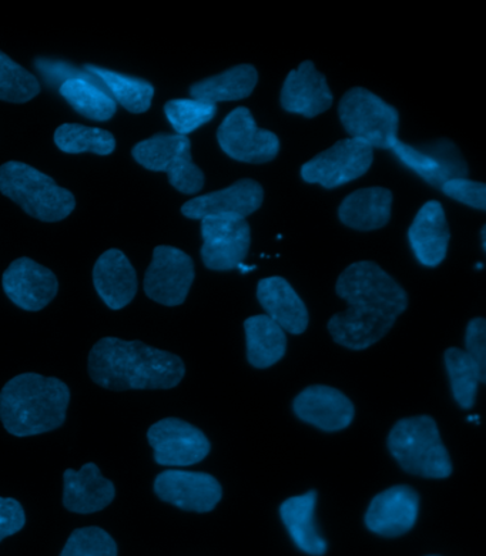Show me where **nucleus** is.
Wrapping results in <instances>:
<instances>
[{
	"mask_svg": "<svg viewBox=\"0 0 486 556\" xmlns=\"http://www.w3.org/2000/svg\"><path fill=\"white\" fill-rule=\"evenodd\" d=\"M335 291L348 308L330 318L329 331L335 343L348 350L379 343L408 307L407 291L372 262L345 268Z\"/></svg>",
	"mask_w": 486,
	"mask_h": 556,
	"instance_id": "nucleus-1",
	"label": "nucleus"
},
{
	"mask_svg": "<svg viewBox=\"0 0 486 556\" xmlns=\"http://www.w3.org/2000/svg\"><path fill=\"white\" fill-rule=\"evenodd\" d=\"M88 368L94 384L111 391L170 390L186 374L179 355L116 337H104L93 345Z\"/></svg>",
	"mask_w": 486,
	"mask_h": 556,
	"instance_id": "nucleus-2",
	"label": "nucleus"
},
{
	"mask_svg": "<svg viewBox=\"0 0 486 556\" xmlns=\"http://www.w3.org/2000/svg\"><path fill=\"white\" fill-rule=\"evenodd\" d=\"M71 390L54 377L25 372L0 391V421L9 434L25 439L57 430L66 421Z\"/></svg>",
	"mask_w": 486,
	"mask_h": 556,
	"instance_id": "nucleus-3",
	"label": "nucleus"
},
{
	"mask_svg": "<svg viewBox=\"0 0 486 556\" xmlns=\"http://www.w3.org/2000/svg\"><path fill=\"white\" fill-rule=\"evenodd\" d=\"M0 193L21 206L30 217L56 223L69 217L76 207L75 195L52 177L21 162L0 166Z\"/></svg>",
	"mask_w": 486,
	"mask_h": 556,
	"instance_id": "nucleus-4",
	"label": "nucleus"
},
{
	"mask_svg": "<svg viewBox=\"0 0 486 556\" xmlns=\"http://www.w3.org/2000/svg\"><path fill=\"white\" fill-rule=\"evenodd\" d=\"M387 444L404 471L431 480H444L452 473L451 458L433 417L399 419L389 432Z\"/></svg>",
	"mask_w": 486,
	"mask_h": 556,
	"instance_id": "nucleus-5",
	"label": "nucleus"
},
{
	"mask_svg": "<svg viewBox=\"0 0 486 556\" xmlns=\"http://www.w3.org/2000/svg\"><path fill=\"white\" fill-rule=\"evenodd\" d=\"M340 121L349 138L364 141L372 149L391 150L398 140L397 109L364 88H354L343 96Z\"/></svg>",
	"mask_w": 486,
	"mask_h": 556,
	"instance_id": "nucleus-6",
	"label": "nucleus"
},
{
	"mask_svg": "<svg viewBox=\"0 0 486 556\" xmlns=\"http://www.w3.org/2000/svg\"><path fill=\"white\" fill-rule=\"evenodd\" d=\"M135 161L150 172H165L169 184L184 194L203 189L204 173L193 163L188 136L157 134L131 149Z\"/></svg>",
	"mask_w": 486,
	"mask_h": 556,
	"instance_id": "nucleus-7",
	"label": "nucleus"
},
{
	"mask_svg": "<svg viewBox=\"0 0 486 556\" xmlns=\"http://www.w3.org/2000/svg\"><path fill=\"white\" fill-rule=\"evenodd\" d=\"M372 162L374 149L364 141L348 138L303 164L302 177L307 184L320 185L329 190L337 189L364 176Z\"/></svg>",
	"mask_w": 486,
	"mask_h": 556,
	"instance_id": "nucleus-8",
	"label": "nucleus"
},
{
	"mask_svg": "<svg viewBox=\"0 0 486 556\" xmlns=\"http://www.w3.org/2000/svg\"><path fill=\"white\" fill-rule=\"evenodd\" d=\"M217 140L227 156L243 163L271 162L280 152L277 135L260 129L247 108L234 109L226 116L217 130Z\"/></svg>",
	"mask_w": 486,
	"mask_h": 556,
	"instance_id": "nucleus-9",
	"label": "nucleus"
},
{
	"mask_svg": "<svg viewBox=\"0 0 486 556\" xmlns=\"http://www.w3.org/2000/svg\"><path fill=\"white\" fill-rule=\"evenodd\" d=\"M192 257L171 245H157L144 276V293L167 307L183 304L194 281Z\"/></svg>",
	"mask_w": 486,
	"mask_h": 556,
	"instance_id": "nucleus-10",
	"label": "nucleus"
},
{
	"mask_svg": "<svg viewBox=\"0 0 486 556\" xmlns=\"http://www.w3.org/2000/svg\"><path fill=\"white\" fill-rule=\"evenodd\" d=\"M154 462L163 467H190L210 453V441L202 430L179 418H165L148 431Z\"/></svg>",
	"mask_w": 486,
	"mask_h": 556,
	"instance_id": "nucleus-11",
	"label": "nucleus"
},
{
	"mask_svg": "<svg viewBox=\"0 0 486 556\" xmlns=\"http://www.w3.org/2000/svg\"><path fill=\"white\" fill-rule=\"evenodd\" d=\"M202 222V258L215 271L239 268L247 257L252 231L245 218L206 217Z\"/></svg>",
	"mask_w": 486,
	"mask_h": 556,
	"instance_id": "nucleus-12",
	"label": "nucleus"
},
{
	"mask_svg": "<svg viewBox=\"0 0 486 556\" xmlns=\"http://www.w3.org/2000/svg\"><path fill=\"white\" fill-rule=\"evenodd\" d=\"M391 150L404 166L437 189L447 181L462 179L470 173L460 150L449 140L434 141L422 148H413L397 140Z\"/></svg>",
	"mask_w": 486,
	"mask_h": 556,
	"instance_id": "nucleus-13",
	"label": "nucleus"
},
{
	"mask_svg": "<svg viewBox=\"0 0 486 556\" xmlns=\"http://www.w3.org/2000/svg\"><path fill=\"white\" fill-rule=\"evenodd\" d=\"M158 500L190 513H210L222 496L220 482L206 472L167 469L154 480Z\"/></svg>",
	"mask_w": 486,
	"mask_h": 556,
	"instance_id": "nucleus-14",
	"label": "nucleus"
},
{
	"mask_svg": "<svg viewBox=\"0 0 486 556\" xmlns=\"http://www.w3.org/2000/svg\"><path fill=\"white\" fill-rule=\"evenodd\" d=\"M4 294L17 307L25 312H40L47 307L59 290L56 276L48 267L35 260L21 257L15 260L3 273Z\"/></svg>",
	"mask_w": 486,
	"mask_h": 556,
	"instance_id": "nucleus-15",
	"label": "nucleus"
},
{
	"mask_svg": "<svg viewBox=\"0 0 486 556\" xmlns=\"http://www.w3.org/2000/svg\"><path fill=\"white\" fill-rule=\"evenodd\" d=\"M418 513V492L408 485H395L375 495L371 501L366 514V526L376 535L397 538L412 530Z\"/></svg>",
	"mask_w": 486,
	"mask_h": 556,
	"instance_id": "nucleus-16",
	"label": "nucleus"
},
{
	"mask_svg": "<svg viewBox=\"0 0 486 556\" xmlns=\"http://www.w3.org/2000/svg\"><path fill=\"white\" fill-rule=\"evenodd\" d=\"M265 200V191L257 181L244 179L213 193L189 200L181 207L184 217L203 220L206 217L245 218L257 212Z\"/></svg>",
	"mask_w": 486,
	"mask_h": 556,
	"instance_id": "nucleus-17",
	"label": "nucleus"
},
{
	"mask_svg": "<svg viewBox=\"0 0 486 556\" xmlns=\"http://www.w3.org/2000/svg\"><path fill=\"white\" fill-rule=\"evenodd\" d=\"M295 416L325 432L345 430L353 422L354 404L340 390L327 386H312L295 396Z\"/></svg>",
	"mask_w": 486,
	"mask_h": 556,
	"instance_id": "nucleus-18",
	"label": "nucleus"
},
{
	"mask_svg": "<svg viewBox=\"0 0 486 556\" xmlns=\"http://www.w3.org/2000/svg\"><path fill=\"white\" fill-rule=\"evenodd\" d=\"M333 100L324 75L310 61L303 62L297 70L290 72L281 90L284 111L304 117H316L329 111Z\"/></svg>",
	"mask_w": 486,
	"mask_h": 556,
	"instance_id": "nucleus-19",
	"label": "nucleus"
},
{
	"mask_svg": "<svg viewBox=\"0 0 486 556\" xmlns=\"http://www.w3.org/2000/svg\"><path fill=\"white\" fill-rule=\"evenodd\" d=\"M116 486L100 472L97 464L88 463L75 471L63 473V505L75 514L99 513L113 503Z\"/></svg>",
	"mask_w": 486,
	"mask_h": 556,
	"instance_id": "nucleus-20",
	"label": "nucleus"
},
{
	"mask_svg": "<svg viewBox=\"0 0 486 556\" xmlns=\"http://www.w3.org/2000/svg\"><path fill=\"white\" fill-rule=\"evenodd\" d=\"M93 285L99 298L111 309L125 308L138 294V275L119 249L100 255L93 267Z\"/></svg>",
	"mask_w": 486,
	"mask_h": 556,
	"instance_id": "nucleus-21",
	"label": "nucleus"
},
{
	"mask_svg": "<svg viewBox=\"0 0 486 556\" xmlns=\"http://www.w3.org/2000/svg\"><path fill=\"white\" fill-rule=\"evenodd\" d=\"M449 232L447 217L440 203L429 202L413 218L408 240L418 262L425 267H437L447 257Z\"/></svg>",
	"mask_w": 486,
	"mask_h": 556,
	"instance_id": "nucleus-22",
	"label": "nucleus"
},
{
	"mask_svg": "<svg viewBox=\"0 0 486 556\" xmlns=\"http://www.w3.org/2000/svg\"><path fill=\"white\" fill-rule=\"evenodd\" d=\"M257 299L277 326L293 336L307 330L308 309L297 291L283 277L263 278L257 286Z\"/></svg>",
	"mask_w": 486,
	"mask_h": 556,
	"instance_id": "nucleus-23",
	"label": "nucleus"
},
{
	"mask_svg": "<svg viewBox=\"0 0 486 556\" xmlns=\"http://www.w3.org/2000/svg\"><path fill=\"white\" fill-rule=\"evenodd\" d=\"M317 491L285 500L280 507V517L299 551L311 556L327 553V541L316 526Z\"/></svg>",
	"mask_w": 486,
	"mask_h": 556,
	"instance_id": "nucleus-24",
	"label": "nucleus"
},
{
	"mask_svg": "<svg viewBox=\"0 0 486 556\" xmlns=\"http://www.w3.org/2000/svg\"><path fill=\"white\" fill-rule=\"evenodd\" d=\"M393 193L383 187H370L347 195L338 208L340 220L351 229L370 231L387 225Z\"/></svg>",
	"mask_w": 486,
	"mask_h": 556,
	"instance_id": "nucleus-25",
	"label": "nucleus"
},
{
	"mask_svg": "<svg viewBox=\"0 0 486 556\" xmlns=\"http://www.w3.org/2000/svg\"><path fill=\"white\" fill-rule=\"evenodd\" d=\"M245 343H247V359L254 368L274 366L284 357L287 351V336L266 314L253 316L244 321Z\"/></svg>",
	"mask_w": 486,
	"mask_h": 556,
	"instance_id": "nucleus-26",
	"label": "nucleus"
},
{
	"mask_svg": "<svg viewBox=\"0 0 486 556\" xmlns=\"http://www.w3.org/2000/svg\"><path fill=\"white\" fill-rule=\"evenodd\" d=\"M258 73L252 65H239L220 73V75L207 77L194 84L190 88L192 99L203 102H233L248 98L256 88Z\"/></svg>",
	"mask_w": 486,
	"mask_h": 556,
	"instance_id": "nucleus-27",
	"label": "nucleus"
},
{
	"mask_svg": "<svg viewBox=\"0 0 486 556\" xmlns=\"http://www.w3.org/2000/svg\"><path fill=\"white\" fill-rule=\"evenodd\" d=\"M85 70L97 76L108 94L127 112L140 115V113H146L152 106L154 88L150 81L94 65H85Z\"/></svg>",
	"mask_w": 486,
	"mask_h": 556,
	"instance_id": "nucleus-28",
	"label": "nucleus"
},
{
	"mask_svg": "<svg viewBox=\"0 0 486 556\" xmlns=\"http://www.w3.org/2000/svg\"><path fill=\"white\" fill-rule=\"evenodd\" d=\"M59 93L80 116L89 121L107 122L116 115L117 103L103 84L74 79L65 81L59 88Z\"/></svg>",
	"mask_w": 486,
	"mask_h": 556,
	"instance_id": "nucleus-29",
	"label": "nucleus"
},
{
	"mask_svg": "<svg viewBox=\"0 0 486 556\" xmlns=\"http://www.w3.org/2000/svg\"><path fill=\"white\" fill-rule=\"evenodd\" d=\"M54 143L63 153L69 154L93 153L108 156L116 149V139L111 131L76 123L59 126L54 131Z\"/></svg>",
	"mask_w": 486,
	"mask_h": 556,
	"instance_id": "nucleus-30",
	"label": "nucleus"
},
{
	"mask_svg": "<svg viewBox=\"0 0 486 556\" xmlns=\"http://www.w3.org/2000/svg\"><path fill=\"white\" fill-rule=\"evenodd\" d=\"M444 358L453 399L462 409H471L475 405L479 384H484L478 367L461 349H448Z\"/></svg>",
	"mask_w": 486,
	"mask_h": 556,
	"instance_id": "nucleus-31",
	"label": "nucleus"
},
{
	"mask_svg": "<svg viewBox=\"0 0 486 556\" xmlns=\"http://www.w3.org/2000/svg\"><path fill=\"white\" fill-rule=\"evenodd\" d=\"M40 93L35 75L0 50V100L8 103H27Z\"/></svg>",
	"mask_w": 486,
	"mask_h": 556,
	"instance_id": "nucleus-32",
	"label": "nucleus"
},
{
	"mask_svg": "<svg viewBox=\"0 0 486 556\" xmlns=\"http://www.w3.org/2000/svg\"><path fill=\"white\" fill-rule=\"evenodd\" d=\"M217 113L215 103L197 99H172L165 104V115L177 135L188 136L213 121Z\"/></svg>",
	"mask_w": 486,
	"mask_h": 556,
	"instance_id": "nucleus-33",
	"label": "nucleus"
},
{
	"mask_svg": "<svg viewBox=\"0 0 486 556\" xmlns=\"http://www.w3.org/2000/svg\"><path fill=\"white\" fill-rule=\"evenodd\" d=\"M61 556H117V545L102 528H79L72 532Z\"/></svg>",
	"mask_w": 486,
	"mask_h": 556,
	"instance_id": "nucleus-34",
	"label": "nucleus"
},
{
	"mask_svg": "<svg viewBox=\"0 0 486 556\" xmlns=\"http://www.w3.org/2000/svg\"><path fill=\"white\" fill-rule=\"evenodd\" d=\"M35 67L43 76L44 81L53 88H61L65 81L81 79L93 81V84H102L92 73L81 70L75 65L62 61H50V59L39 58L35 61Z\"/></svg>",
	"mask_w": 486,
	"mask_h": 556,
	"instance_id": "nucleus-35",
	"label": "nucleus"
},
{
	"mask_svg": "<svg viewBox=\"0 0 486 556\" xmlns=\"http://www.w3.org/2000/svg\"><path fill=\"white\" fill-rule=\"evenodd\" d=\"M440 191L449 199L457 200L466 206L485 210L486 208V186L462 177V179H452L447 181Z\"/></svg>",
	"mask_w": 486,
	"mask_h": 556,
	"instance_id": "nucleus-36",
	"label": "nucleus"
},
{
	"mask_svg": "<svg viewBox=\"0 0 486 556\" xmlns=\"http://www.w3.org/2000/svg\"><path fill=\"white\" fill-rule=\"evenodd\" d=\"M465 353L478 367L483 381L486 382V321L484 318H474L470 321L465 332Z\"/></svg>",
	"mask_w": 486,
	"mask_h": 556,
	"instance_id": "nucleus-37",
	"label": "nucleus"
},
{
	"mask_svg": "<svg viewBox=\"0 0 486 556\" xmlns=\"http://www.w3.org/2000/svg\"><path fill=\"white\" fill-rule=\"evenodd\" d=\"M25 523V509L20 501L0 496V542L24 530Z\"/></svg>",
	"mask_w": 486,
	"mask_h": 556,
	"instance_id": "nucleus-38",
	"label": "nucleus"
},
{
	"mask_svg": "<svg viewBox=\"0 0 486 556\" xmlns=\"http://www.w3.org/2000/svg\"><path fill=\"white\" fill-rule=\"evenodd\" d=\"M483 237H481V239H483V248H484V252H485V227L483 229V235H481Z\"/></svg>",
	"mask_w": 486,
	"mask_h": 556,
	"instance_id": "nucleus-39",
	"label": "nucleus"
},
{
	"mask_svg": "<svg viewBox=\"0 0 486 556\" xmlns=\"http://www.w3.org/2000/svg\"><path fill=\"white\" fill-rule=\"evenodd\" d=\"M431 556H437V555H431Z\"/></svg>",
	"mask_w": 486,
	"mask_h": 556,
	"instance_id": "nucleus-40",
	"label": "nucleus"
}]
</instances>
